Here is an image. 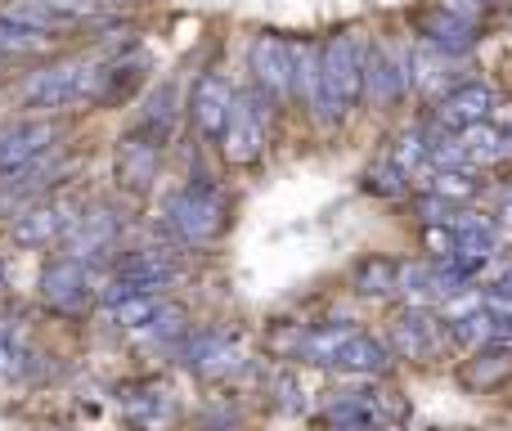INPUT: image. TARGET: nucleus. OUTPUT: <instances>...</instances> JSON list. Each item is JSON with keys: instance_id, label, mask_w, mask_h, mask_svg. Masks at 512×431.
Returning <instances> with one entry per match:
<instances>
[{"instance_id": "nucleus-1", "label": "nucleus", "mask_w": 512, "mask_h": 431, "mask_svg": "<svg viewBox=\"0 0 512 431\" xmlns=\"http://www.w3.org/2000/svg\"><path fill=\"white\" fill-rule=\"evenodd\" d=\"M364 72H369V41L360 32H342L319 45V86L310 95V108L324 126L342 122L364 99Z\"/></svg>"}, {"instance_id": "nucleus-2", "label": "nucleus", "mask_w": 512, "mask_h": 431, "mask_svg": "<svg viewBox=\"0 0 512 431\" xmlns=\"http://www.w3.org/2000/svg\"><path fill=\"white\" fill-rule=\"evenodd\" d=\"M297 360L328 364V369H342V373H382L391 355H387V346H382L373 333H364V328H355V324H324V328L301 333Z\"/></svg>"}, {"instance_id": "nucleus-3", "label": "nucleus", "mask_w": 512, "mask_h": 431, "mask_svg": "<svg viewBox=\"0 0 512 431\" xmlns=\"http://www.w3.org/2000/svg\"><path fill=\"white\" fill-rule=\"evenodd\" d=\"M104 77H108V68L86 63V59L50 63V68H41L36 77H27L23 104L41 108V113H63V108H72V104H86V99L104 95Z\"/></svg>"}, {"instance_id": "nucleus-4", "label": "nucleus", "mask_w": 512, "mask_h": 431, "mask_svg": "<svg viewBox=\"0 0 512 431\" xmlns=\"http://www.w3.org/2000/svg\"><path fill=\"white\" fill-rule=\"evenodd\" d=\"M225 220H230V203H225V194L216 185H207V180L176 189V194L167 198V225L194 247L221 238Z\"/></svg>"}, {"instance_id": "nucleus-5", "label": "nucleus", "mask_w": 512, "mask_h": 431, "mask_svg": "<svg viewBox=\"0 0 512 431\" xmlns=\"http://www.w3.org/2000/svg\"><path fill=\"white\" fill-rule=\"evenodd\" d=\"M265 90H252V95H234L230 108V122L221 131V153L225 162L234 167H248L265 153V135H270V122H265V108H261Z\"/></svg>"}, {"instance_id": "nucleus-6", "label": "nucleus", "mask_w": 512, "mask_h": 431, "mask_svg": "<svg viewBox=\"0 0 512 431\" xmlns=\"http://www.w3.org/2000/svg\"><path fill=\"white\" fill-rule=\"evenodd\" d=\"M445 342H450V328L427 306L400 310L396 324H391V351L405 355V360H436L445 351Z\"/></svg>"}, {"instance_id": "nucleus-7", "label": "nucleus", "mask_w": 512, "mask_h": 431, "mask_svg": "<svg viewBox=\"0 0 512 431\" xmlns=\"http://www.w3.org/2000/svg\"><path fill=\"white\" fill-rule=\"evenodd\" d=\"M248 68L256 77V90L274 99L292 95V41H283L279 32H261L248 50Z\"/></svg>"}, {"instance_id": "nucleus-8", "label": "nucleus", "mask_w": 512, "mask_h": 431, "mask_svg": "<svg viewBox=\"0 0 512 431\" xmlns=\"http://www.w3.org/2000/svg\"><path fill=\"white\" fill-rule=\"evenodd\" d=\"M59 140V126L36 117V122H14V126H0V176L9 171L27 167V162L45 158Z\"/></svg>"}, {"instance_id": "nucleus-9", "label": "nucleus", "mask_w": 512, "mask_h": 431, "mask_svg": "<svg viewBox=\"0 0 512 431\" xmlns=\"http://www.w3.org/2000/svg\"><path fill=\"white\" fill-rule=\"evenodd\" d=\"M41 297L50 301L54 310H63V315H81V310L90 306V297H95L90 274H86V261H72V256L50 261L45 265V274H41Z\"/></svg>"}, {"instance_id": "nucleus-10", "label": "nucleus", "mask_w": 512, "mask_h": 431, "mask_svg": "<svg viewBox=\"0 0 512 431\" xmlns=\"http://www.w3.org/2000/svg\"><path fill=\"white\" fill-rule=\"evenodd\" d=\"M490 108H495V90L481 86V81H463V86H454L450 95H441L436 122H441L445 131H463V126L486 122Z\"/></svg>"}, {"instance_id": "nucleus-11", "label": "nucleus", "mask_w": 512, "mask_h": 431, "mask_svg": "<svg viewBox=\"0 0 512 431\" xmlns=\"http://www.w3.org/2000/svg\"><path fill=\"white\" fill-rule=\"evenodd\" d=\"M158 158H162V140H153L149 131H135L117 144V180L126 189H149L153 176H158Z\"/></svg>"}, {"instance_id": "nucleus-12", "label": "nucleus", "mask_w": 512, "mask_h": 431, "mask_svg": "<svg viewBox=\"0 0 512 431\" xmlns=\"http://www.w3.org/2000/svg\"><path fill=\"white\" fill-rule=\"evenodd\" d=\"M189 108H194L198 131L221 140L225 122H230V108H234V86L221 77V72H207V77L194 86V99H189Z\"/></svg>"}, {"instance_id": "nucleus-13", "label": "nucleus", "mask_w": 512, "mask_h": 431, "mask_svg": "<svg viewBox=\"0 0 512 431\" xmlns=\"http://www.w3.org/2000/svg\"><path fill=\"white\" fill-rule=\"evenodd\" d=\"M364 90L378 104H391L409 90V59H400L391 45H369V72H364Z\"/></svg>"}, {"instance_id": "nucleus-14", "label": "nucleus", "mask_w": 512, "mask_h": 431, "mask_svg": "<svg viewBox=\"0 0 512 431\" xmlns=\"http://www.w3.org/2000/svg\"><path fill=\"white\" fill-rule=\"evenodd\" d=\"M117 243V216L108 207H95V212L77 216L68 229V256L72 261H90V256H104L108 247Z\"/></svg>"}, {"instance_id": "nucleus-15", "label": "nucleus", "mask_w": 512, "mask_h": 431, "mask_svg": "<svg viewBox=\"0 0 512 431\" xmlns=\"http://www.w3.org/2000/svg\"><path fill=\"white\" fill-rule=\"evenodd\" d=\"M72 207H63V203H45V207H27L23 216L14 220V243H23V247H45V243H54V238H63L72 229Z\"/></svg>"}, {"instance_id": "nucleus-16", "label": "nucleus", "mask_w": 512, "mask_h": 431, "mask_svg": "<svg viewBox=\"0 0 512 431\" xmlns=\"http://www.w3.org/2000/svg\"><path fill=\"white\" fill-rule=\"evenodd\" d=\"M418 36H423L432 50H441V54H468L472 50V23L468 18H459V14H445L441 5L432 9V14H423L418 18Z\"/></svg>"}, {"instance_id": "nucleus-17", "label": "nucleus", "mask_w": 512, "mask_h": 431, "mask_svg": "<svg viewBox=\"0 0 512 431\" xmlns=\"http://www.w3.org/2000/svg\"><path fill=\"white\" fill-rule=\"evenodd\" d=\"M243 364L239 346H234V337L225 333H203L189 342V369L207 373V378H225V373H234Z\"/></svg>"}, {"instance_id": "nucleus-18", "label": "nucleus", "mask_w": 512, "mask_h": 431, "mask_svg": "<svg viewBox=\"0 0 512 431\" xmlns=\"http://www.w3.org/2000/svg\"><path fill=\"white\" fill-rule=\"evenodd\" d=\"M117 279L135 283V288H149V292H158L162 283H171V279H176V261H171V256L162 252V247H144V252L122 256V265H117Z\"/></svg>"}, {"instance_id": "nucleus-19", "label": "nucleus", "mask_w": 512, "mask_h": 431, "mask_svg": "<svg viewBox=\"0 0 512 431\" xmlns=\"http://www.w3.org/2000/svg\"><path fill=\"white\" fill-rule=\"evenodd\" d=\"M122 409H126V418H131L135 427H144V431H162L176 418V400L167 396L162 387H140V391H126L122 396Z\"/></svg>"}, {"instance_id": "nucleus-20", "label": "nucleus", "mask_w": 512, "mask_h": 431, "mask_svg": "<svg viewBox=\"0 0 512 431\" xmlns=\"http://www.w3.org/2000/svg\"><path fill=\"white\" fill-rule=\"evenodd\" d=\"M400 270H405V261H391V256H364V261L355 265L351 283H355V292H364V297H396Z\"/></svg>"}, {"instance_id": "nucleus-21", "label": "nucleus", "mask_w": 512, "mask_h": 431, "mask_svg": "<svg viewBox=\"0 0 512 431\" xmlns=\"http://www.w3.org/2000/svg\"><path fill=\"white\" fill-rule=\"evenodd\" d=\"M512 378V346H481V355L463 369L468 387H499Z\"/></svg>"}, {"instance_id": "nucleus-22", "label": "nucleus", "mask_w": 512, "mask_h": 431, "mask_svg": "<svg viewBox=\"0 0 512 431\" xmlns=\"http://www.w3.org/2000/svg\"><path fill=\"white\" fill-rule=\"evenodd\" d=\"M32 373V346L14 319H0V378H23Z\"/></svg>"}, {"instance_id": "nucleus-23", "label": "nucleus", "mask_w": 512, "mask_h": 431, "mask_svg": "<svg viewBox=\"0 0 512 431\" xmlns=\"http://www.w3.org/2000/svg\"><path fill=\"white\" fill-rule=\"evenodd\" d=\"M45 45H50V32H36V27H23V23L0 14V54L23 59V54H41Z\"/></svg>"}, {"instance_id": "nucleus-24", "label": "nucleus", "mask_w": 512, "mask_h": 431, "mask_svg": "<svg viewBox=\"0 0 512 431\" xmlns=\"http://www.w3.org/2000/svg\"><path fill=\"white\" fill-rule=\"evenodd\" d=\"M391 162H396L400 171H405V176H418V171H427L432 167V144H427V135L423 131H405L396 140V149L387 153Z\"/></svg>"}, {"instance_id": "nucleus-25", "label": "nucleus", "mask_w": 512, "mask_h": 431, "mask_svg": "<svg viewBox=\"0 0 512 431\" xmlns=\"http://www.w3.org/2000/svg\"><path fill=\"white\" fill-rule=\"evenodd\" d=\"M0 14L14 18V23H23V27H36V32H50V27L59 23V14H54L45 0H5Z\"/></svg>"}, {"instance_id": "nucleus-26", "label": "nucleus", "mask_w": 512, "mask_h": 431, "mask_svg": "<svg viewBox=\"0 0 512 431\" xmlns=\"http://www.w3.org/2000/svg\"><path fill=\"white\" fill-rule=\"evenodd\" d=\"M405 180H409V176H405V171H400L391 158H378L369 171H364V189H369V194H382V198L400 194V189H405Z\"/></svg>"}, {"instance_id": "nucleus-27", "label": "nucleus", "mask_w": 512, "mask_h": 431, "mask_svg": "<svg viewBox=\"0 0 512 431\" xmlns=\"http://www.w3.org/2000/svg\"><path fill=\"white\" fill-rule=\"evenodd\" d=\"M45 5H50L59 18H90V14H99L104 0H45Z\"/></svg>"}, {"instance_id": "nucleus-28", "label": "nucleus", "mask_w": 512, "mask_h": 431, "mask_svg": "<svg viewBox=\"0 0 512 431\" xmlns=\"http://www.w3.org/2000/svg\"><path fill=\"white\" fill-rule=\"evenodd\" d=\"M481 5H486V0H441L445 14H459V18H468V23L481 14Z\"/></svg>"}, {"instance_id": "nucleus-29", "label": "nucleus", "mask_w": 512, "mask_h": 431, "mask_svg": "<svg viewBox=\"0 0 512 431\" xmlns=\"http://www.w3.org/2000/svg\"><path fill=\"white\" fill-rule=\"evenodd\" d=\"M490 122L504 126V131H512V99H504V104L495 99V108H490Z\"/></svg>"}, {"instance_id": "nucleus-30", "label": "nucleus", "mask_w": 512, "mask_h": 431, "mask_svg": "<svg viewBox=\"0 0 512 431\" xmlns=\"http://www.w3.org/2000/svg\"><path fill=\"white\" fill-rule=\"evenodd\" d=\"M113 5H140V0H113Z\"/></svg>"}]
</instances>
